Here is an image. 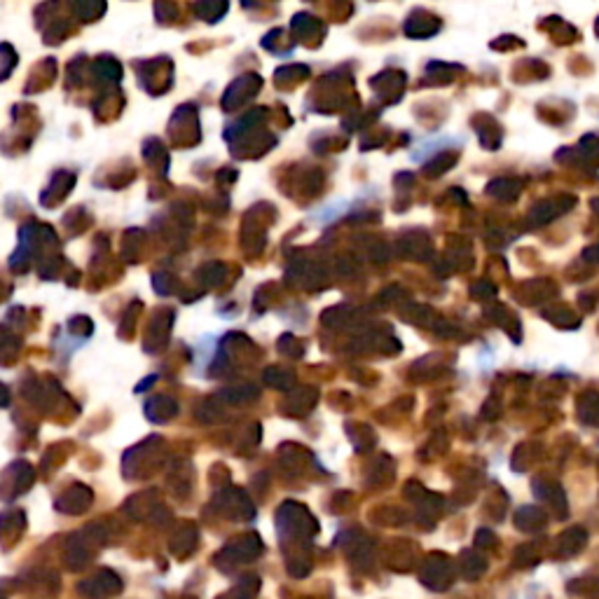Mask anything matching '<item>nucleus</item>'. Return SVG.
<instances>
[{"label": "nucleus", "mask_w": 599, "mask_h": 599, "mask_svg": "<svg viewBox=\"0 0 599 599\" xmlns=\"http://www.w3.org/2000/svg\"><path fill=\"white\" fill-rule=\"evenodd\" d=\"M265 545L263 541L258 538V534H244L241 538H236V541H232L227 545V548L223 550L221 555H218L216 562L225 560V567H234V565H244V562H253L258 560L260 555H263Z\"/></svg>", "instance_id": "obj_1"}, {"label": "nucleus", "mask_w": 599, "mask_h": 599, "mask_svg": "<svg viewBox=\"0 0 599 599\" xmlns=\"http://www.w3.org/2000/svg\"><path fill=\"white\" fill-rule=\"evenodd\" d=\"M422 583L436 592H443L452 583V565L447 557L440 553H431L426 557L422 567Z\"/></svg>", "instance_id": "obj_2"}, {"label": "nucleus", "mask_w": 599, "mask_h": 599, "mask_svg": "<svg viewBox=\"0 0 599 599\" xmlns=\"http://www.w3.org/2000/svg\"><path fill=\"white\" fill-rule=\"evenodd\" d=\"M122 588H124L122 578L117 576L115 571H110V569H99L92 578L82 580V583L78 585V590L82 592V595L97 597V599L110 597V595H120Z\"/></svg>", "instance_id": "obj_3"}, {"label": "nucleus", "mask_w": 599, "mask_h": 599, "mask_svg": "<svg viewBox=\"0 0 599 599\" xmlns=\"http://www.w3.org/2000/svg\"><path fill=\"white\" fill-rule=\"evenodd\" d=\"M89 503H92V494H89V489H85L82 485H78V487H73L70 491H66V494L59 499L57 508L63 513H82L89 508Z\"/></svg>", "instance_id": "obj_4"}, {"label": "nucleus", "mask_w": 599, "mask_h": 599, "mask_svg": "<svg viewBox=\"0 0 599 599\" xmlns=\"http://www.w3.org/2000/svg\"><path fill=\"white\" fill-rule=\"evenodd\" d=\"M63 560H66L68 569H75V571H78V569H82V567H87V565H89V560H92V555H89L87 545H85V541H82L80 536H73V538H68V545H66V555H63Z\"/></svg>", "instance_id": "obj_5"}, {"label": "nucleus", "mask_w": 599, "mask_h": 599, "mask_svg": "<svg viewBox=\"0 0 599 599\" xmlns=\"http://www.w3.org/2000/svg\"><path fill=\"white\" fill-rule=\"evenodd\" d=\"M260 590V578L258 576H244L234 588H230L223 597L218 599H256Z\"/></svg>", "instance_id": "obj_6"}, {"label": "nucleus", "mask_w": 599, "mask_h": 599, "mask_svg": "<svg viewBox=\"0 0 599 599\" xmlns=\"http://www.w3.org/2000/svg\"><path fill=\"white\" fill-rule=\"evenodd\" d=\"M461 569H464V576L466 578H478L485 569V562L476 557L473 553H464L461 555Z\"/></svg>", "instance_id": "obj_7"}]
</instances>
